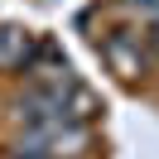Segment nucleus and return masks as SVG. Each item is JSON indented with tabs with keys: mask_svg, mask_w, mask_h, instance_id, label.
I'll list each match as a JSON object with an SVG mask.
<instances>
[{
	"mask_svg": "<svg viewBox=\"0 0 159 159\" xmlns=\"http://www.w3.org/2000/svg\"><path fill=\"white\" fill-rule=\"evenodd\" d=\"M92 149L87 125H29L15 145V159H82Z\"/></svg>",
	"mask_w": 159,
	"mask_h": 159,
	"instance_id": "nucleus-1",
	"label": "nucleus"
},
{
	"mask_svg": "<svg viewBox=\"0 0 159 159\" xmlns=\"http://www.w3.org/2000/svg\"><path fill=\"white\" fill-rule=\"evenodd\" d=\"M29 58H34V39H29V29H20V24H0V72L24 68Z\"/></svg>",
	"mask_w": 159,
	"mask_h": 159,
	"instance_id": "nucleus-2",
	"label": "nucleus"
},
{
	"mask_svg": "<svg viewBox=\"0 0 159 159\" xmlns=\"http://www.w3.org/2000/svg\"><path fill=\"white\" fill-rule=\"evenodd\" d=\"M106 58H111V68H116L120 77H135V72H145V58H140V43L130 48V39H106Z\"/></svg>",
	"mask_w": 159,
	"mask_h": 159,
	"instance_id": "nucleus-3",
	"label": "nucleus"
},
{
	"mask_svg": "<svg viewBox=\"0 0 159 159\" xmlns=\"http://www.w3.org/2000/svg\"><path fill=\"white\" fill-rule=\"evenodd\" d=\"M130 5H135V10L140 5H145V10H159V0H130Z\"/></svg>",
	"mask_w": 159,
	"mask_h": 159,
	"instance_id": "nucleus-4",
	"label": "nucleus"
}]
</instances>
